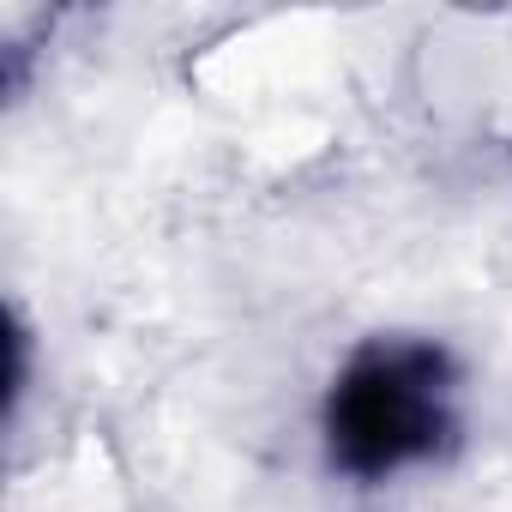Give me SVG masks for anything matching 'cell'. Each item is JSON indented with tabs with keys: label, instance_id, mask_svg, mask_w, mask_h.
I'll use <instances>...</instances> for the list:
<instances>
[{
	"label": "cell",
	"instance_id": "cell-1",
	"mask_svg": "<svg viewBox=\"0 0 512 512\" xmlns=\"http://www.w3.org/2000/svg\"><path fill=\"white\" fill-rule=\"evenodd\" d=\"M458 368L428 338H374L362 344L320 410L326 464L350 482H386L398 470L434 464L458 434Z\"/></svg>",
	"mask_w": 512,
	"mask_h": 512
}]
</instances>
